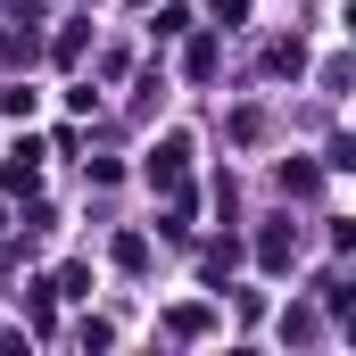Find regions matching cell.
<instances>
[{"instance_id":"obj_1","label":"cell","mask_w":356,"mask_h":356,"mask_svg":"<svg viewBox=\"0 0 356 356\" xmlns=\"http://www.w3.org/2000/svg\"><path fill=\"white\" fill-rule=\"evenodd\" d=\"M257 257H266V266H290V257H298V232H266Z\"/></svg>"}]
</instances>
